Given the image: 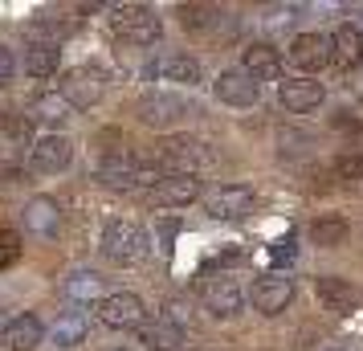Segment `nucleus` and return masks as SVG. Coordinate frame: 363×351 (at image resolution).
<instances>
[{
    "label": "nucleus",
    "instance_id": "obj_27",
    "mask_svg": "<svg viewBox=\"0 0 363 351\" xmlns=\"http://www.w3.org/2000/svg\"><path fill=\"white\" fill-rule=\"evenodd\" d=\"M62 290H66V299H74V302H94V299L102 302V278L94 274V269H78V274H69Z\"/></svg>",
    "mask_w": 363,
    "mask_h": 351
},
{
    "label": "nucleus",
    "instance_id": "obj_20",
    "mask_svg": "<svg viewBox=\"0 0 363 351\" xmlns=\"http://www.w3.org/2000/svg\"><path fill=\"white\" fill-rule=\"evenodd\" d=\"M41 339H45V327L37 315H17L4 327V347L9 351H33L41 347Z\"/></svg>",
    "mask_w": 363,
    "mask_h": 351
},
{
    "label": "nucleus",
    "instance_id": "obj_33",
    "mask_svg": "<svg viewBox=\"0 0 363 351\" xmlns=\"http://www.w3.org/2000/svg\"><path fill=\"white\" fill-rule=\"evenodd\" d=\"M294 253H298L294 237H281V241H274V262H290Z\"/></svg>",
    "mask_w": 363,
    "mask_h": 351
},
{
    "label": "nucleus",
    "instance_id": "obj_25",
    "mask_svg": "<svg viewBox=\"0 0 363 351\" xmlns=\"http://www.w3.org/2000/svg\"><path fill=\"white\" fill-rule=\"evenodd\" d=\"M62 66V50L53 45V41H33V45H25V69L33 74V78H53Z\"/></svg>",
    "mask_w": 363,
    "mask_h": 351
},
{
    "label": "nucleus",
    "instance_id": "obj_2",
    "mask_svg": "<svg viewBox=\"0 0 363 351\" xmlns=\"http://www.w3.org/2000/svg\"><path fill=\"white\" fill-rule=\"evenodd\" d=\"M151 160L164 167V176H196V167L213 164L216 151H208V143L196 135H167Z\"/></svg>",
    "mask_w": 363,
    "mask_h": 351
},
{
    "label": "nucleus",
    "instance_id": "obj_26",
    "mask_svg": "<svg viewBox=\"0 0 363 351\" xmlns=\"http://www.w3.org/2000/svg\"><path fill=\"white\" fill-rule=\"evenodd\" d=\"M29 118H37V123H50V127H57V123H66V118H69V102L62 99L57 90L33 94V102H29Z\"/></svg>",
    "mask_w": 363,
    "mask_h": 351
},
{
    "label": "nucleus",
    "instance_id": "obj_12",
    "mask_svg": "<svg viewBox=\"0 0 363 351\" xmlns=\"http://www.w3.org/2000/svg\"><path fill=\"white\" fill-rule=\"evenodd\" d=\"M213 90H216V99L229 102V106H253L257 94H262L257 78H249L245 69H220V78L213 82Z\"/></svg>",
    "mask_w": 363,
    "mask_h": 351
},
{
    "label": "nucleus",
    "instance_id": "obj_21",
    "mask_svg": "<svg viewBox=\"0 0 363 351\" xmlns=\"http://www.w3.org/2000/svg\"><path fill=\"white\" fill-rule=\"evenodd\" d=\"M314 290H318L323 306L335 311V315H351V311H355V302H359V290L347 282V278H318Z\"/></svg>",
    "mask_w": 363,
    "mask_h": 351
},
{
    "label": "nucleus",
    "instance_id": "obj_7",
    "mask_svg": "<svg viewBox=\"0 0 363 351\" xmlns=\"http://www.w3.org/2000/svg\"><path fill=\"white\" fill-rule=\"evenodd\" d=\"M253 204H257V192L249 184H220L204 196V208L213 221H241L253 213Z\"/></svg>",
    "mask_w": 363,
    "mask_h": 351
},
{
    "label": "nucleus",
    "instance_id": "obj_4",
    "mask_svg": "<svg viewBox=\"0 0 363 351\" xmlns=\"http://www.w3.org/2000/svg\"><path fill=\"white\" fill-rule=\"evenodd\" d=\"M111 29L127 45H155L164 37V25H160V17L151 13L147 4H118L111 13Z\"/></svg>",
    "mask_w": 363,
    "mask_h": 351
},
{
    "label": "nucleus",
    "instance_id": "obj_35",
    "mask_svg": "<svg viewBox=\"0 0 363 351\" xmlns=\"http://www.w3.org/2000/svg\"><path fill=\"white\" fill-rule=\"evenodd\" d=\"M115 351H127V347H115Z\"/></svg>",
    "mask_w": 363,
    "mask_h": 351
},
{
    "label": "nucleus",
    "instance_id": "obj_18",
    "mask_svg": "<svg viewBox=\"0 0 363 351\" xmlns=\"http://www.w3.org/2000/svg\"><path fill=\"white\" fill-rule=\"evenodd\" d=\"M139 343L147 351H180L184 347V327L172 318H151L139 327Z\"/></svg>",
    "mask_w": 363,
    "mask_h": 351
},
{
    "label": "nucleus",
    "instance_id": "obj_32",
    "mask_svg": "<svg viewBox=\"0 0 363 351\" xmlns=\"http://www.w3.org/2000/svg\"><path fill=\"white\" fill-rule=\"evenodd\" d=\"M13 78H17V57L9 45H0V86H9Z\"/></svg>",
    "mask_w": 363,
    "mask_h": 351
},
{
    "label": "nucleus",
    "instance_id": "obj_8",
    "mask_svg": "<svg viewBox=\"0 0 363 351\" xmlns=\"http://www.w3.org/2000/svg\"><path fill=\"white\" fill-rule=\"evenodd\" d=\"M102 90H106V82H102L99 69H90V66L66 69V74H62V82H57V94H62L69 106H78V111L94 106V102L102 99Z\"/></svg>",
    "mask_w": 363,
    "mask_h": 351
},
{
    "label": "nucleus",
    "instance_id": "obj_28",
    "mask_svg": "<svg viewBox=\"0 0 363 351\" xmlns=\"http://www.w3.org/2000/svg\"><path fill=\"white\" fill-rule=\"evenodd\" d=\"M311 241L314 245H323V250H335V245H343L347 241V221L343 217H323L311 225Z\"/></svg>",
    "mask_w": 363,
    "mask_h": 351
},
{
    "label": "nucleus",
    "instance_id": "obj_1",
    "mask_svg": "<svg viewBox=\"0 0 363 351\" xmlns=\"http://www.w3.org/2000/svg\"><path fill=\"white\" fill-rule=\"evenodd\" d=\"M94 180L102 188H115V192H135V188H155L164 180V167L155 160H143V155H131V151H111L102 155L99 167H94Z\"/></svg>",
    "mask_w": 363,
    "mask_h": 351
},
{
    "label": "nucleus",
    "instance_id": "obj_31",
    "mask_svg": "<svg viewBox=\"0 0 363 351\" xmlns=\"http://www.w3.org/2000/svg\"><path fill=\"white\" fill-rule=\"evenodd\" d=\"M17 253H21L17 233H9V229H4V233H0V269H4V266H13V262H17Z\"/></svg>",
    "mask_w": 363,
    "mask_h": 351
},
{
    "label": "nucleus",
    "instance_id": "obj_36",
    "mask_svg": "<svg viewBox=\"0 0 363 351\" xmlns=\"http://www.w3.org/2000/svg\"><path fill=\"white\" fill-rule=\"evenodd\" d=\"M327 351H339V347H327Z\"/></svg>",
    "mask_w": 363,
    "mask_h": 351
},
{
    "label": "nucleus",
    "instance_id": "obj_16",
    "mask_svg": "<svg viewBox=\"0 0 363 351\" xmlns=\"http://www.w3.org/2000/svg\"><path fill=\"white\" fill-rule=\"evenodd\" d=\"M69 160H74V143H69L66 135H45V139H37L33 143V167L37 172H66Z\"/></svg>",
    "mask_w": 363,
    "mask_h": 351
},
{
    "label": "nucleus",
    "instance_id": "obj_24",
    "mask_svg": "<svg viewBox=\"0 0 363 351\" xmlns=\"http://www.w3.org/2000/svg\"><path fill=\"white\" fill-rule=\"evenodd\" d=\"M155 74L167 78V82H180V86H196L200 82V62L188 57V53H167L155 62Z\"/></svg>",
    "mask_w": 363,
    "mask_h": 351
},
{
    "label": "nucleus",
    "instance_id": "obj_30",
    "mask_svg": "<svg viewBox=\"0 0 363 351\" xmlns=\"http://www.w3.org/2000/svg\"><path fill=\"white\" fill-rule=\"evenodd\" d=\"M335 176H339V180H363V151H343V155H335Z\"/></svg>",
    "mask_w": 363,
    "mask_h": 351
},
{
    "label": "nucleus",
    "instance_id": "obj_34",
    "mask_svg": "<svg viewBox=\"0 0 363 351\" xmlns=\"http://www.w3.org/2000/svg\"><path fill=\"white\" fill-rule=\"evenodd\" d=\"M335 127H343V131H355V127H359V123H355V118H335Z\"/></svg>",
    "mask_w": 363,
    "mask_h": 351
},
{
    "label": "nucleus",
    "instance_id": "obj_15",
    "mask_svg": "<svg viewBox=\"0 0 363 351\" xmlns=\"http://www.w3.org/2000/svg\"><path fill=\"white\" fill-rule=\"evenodd\" d=\"M147 196H151V204H160V208H184V204H192L200 196V180L196 176H164Z\"/></svg>",
    "mask_w": 363,
    "mask_h": 351
},
{
    "label": "nucleus",
    "instance_id": "obj_23",
    "mask_svg": "<svg viewBox=\"0 0 363 351\" xmlns=\"http://www.w3.org/2000/svg\"><path fill=\"white\" fill-rule=\"evenodd\" d=\"M330 45H335V66L355 69L363 62V33L355 25H339L335 37H330Z\"/></svg>",
    "mask_w": 363,
    "mask_h": 351
},
{
    "label": "nucleus",
    "instance_id": "obj_6",
    "mask_svg": "<svg viewBox=\"0 0 363 351\" xmlns=\"http://www.w3.org/2000/svg\"><path fill=\"white\" fill-rule=\"evenodd\" d=\"M99 323L111 327V331H127V327H143L147 323V306L139 294L131 290H118V294H106L99 302Z\"/></svg>",
    "mask_w": 363,
    "mask_h": 351
},
{
    "label": "nucleus",
    "instance_id": "obj_17",
    "mask_svg": "<svg viewBox=\"0 0 363 351\" xmlns=\"http://www.w3.org/2000/svg\"><path fill=\"white\" fill-rule=\"evenodd\" d=\"M25 229L37 237H53L62 229V204L53 201V196H33V201L25 204Z\"/></svg>",
    "mask_w": 363,
    "mask_h": 351
},
{
    "label": "nucleus",
    "instance_id": "obj_13",
    "mask_svg": "<svg viewBox=\"0 0 363 351\" xmlns=\"http://www.w3.org/2000/svg\"><path fill=\"white\" fill-rule=\"evenodd\" d=\"M278 99L281 106L290 111V115H311V111H318L323 106V86L311 82V78H290V82H281L278 86Z\"/></svg>",
    "mask_w": 363,
    "mask_h": 351
},
{
    "label": "nucleus",
    "instance_id": "obj_22",
    "mask_svg": "<svg viewBox=\"0 0 363 351\" xmlns=\"http://www.w3.org/2000/svg\"><path fill=\"white\" fill-rule=\"evenodd\" d=\"M86 335H90V318L82 311H69L53 323V347L57 351H69V347H82Z\"/></svg>",
    "mask_w": 363,
    "mask_h": 351
},
{
    "label": "nucleus",
    "instance_id": "obj_9",
    "mask_svg": "<svg viewBox=\"0 0 363 351\" xmlns=\"http://www.w3.org/2000/svg\"><path fill=\"white\" fill-rule=\"evenodd\" d=\"M180 25L188 33H208V37H233L237 33L233 13L213 9V4H180Z\"/></svg>",
    "mask_w": 363,
    "mask_h": 351
},
{
    "label": "nucleus",
    "instance_id": "obj_14",
    "mask_svg": "<svg viewBox=\"0 0 363 351\" xmlns=\"http://www.w3.org/2000/svg\"><path fill=\"white\" fill-rule=\"evenodd\" d=\"M290 57H294L298 69L314 74V69H323L327 62H335V45L323 33H298L294 45H290Z\"/></svg>",
    "mask_w": 363,
    "mask_h": 351
},
{
    "label": "nucleus",
    "instance_id": "obj_10",
    "mask_svg": "<svg viewBox=\"0 0 363 351\" xmlns=\"http://www.w3.org/2000/svg\"><path fill=\"white\" fill-rule=\"evenodd\" d=\"M204 306H208V315H216V318H233V315H241V306H245V290H241L237 278L216 274V278L204 282Z\"/></svg>",
    "mask_w": 363,
    "mask_h": 351
},
{
    "label": "nucleus",
    "instance_id": "obj_19",
    "mask_svg": "<svg viewBox=\"0 0 363 351\" xmlns=\"http://www.w3.org/2000/svg\"><path fill=\"white\" fill-rule=\"evenodd\" d=\"M241 69H245L249 78H257V82H269V78H281V57L274 45H265V41H253L241 57Z\"/></svg>",
    "mask_w": 363,
    "mask_h": 351
},
{
    "label": "nucleus",
    "instance_id": "obj_5",
    "mask_svg": "<svg viewBox=\"0 0 363 351\" xmlns=\"http://www.w3.org/2000/svg\"><path fill=\"white\" fill-rule=\"evenodd\" d=\"M135 115H139V123H147V127H176L180 118L192 115V102L184 99V94H176V90H151V94L139 99Z\"/></svg>",
    "mask_w": 363,
    "mask_h": 351
},
{
    "label": "nucleus",
    "instance_id": "obj_11",
    "mask_svg": "<svg viewBox=\"0 0 363 351\" xmlns=\"http://www.w3.org/2000/svg\"><path fill=\"white\" fill-rule=\"evenodd\" d=\"M249 299H253V306H257L265 318H274L294 302V282L281 278V274H262V278L253 282V294H249Z\"/></svg>",
    "mask_w": 363,
    "mask_h": 351
},
{
    "label": "nucleus",
    "instance_id": "obj_29",
    "mask_svg": "<svg viewBox=\"0 0 363 351\" xmlns=\"http://www.w3.org/2000/svg\"><path fill=\"white\" fill-rule=\"evenodd\" d=\"M4 131H9V139H17V143H29V135H33V118L25 115V111H4Z\"/></svg>",
    "mask_w": 363,
    "mask_h": 351
},
{
    "label": "nucleus",
    "instance_id": "obj_3",
    "mask_svg": "<svg viewBox=\"0 0 363 351\" xmlns=\"http://www.w3.org/2000/svg\"><path fill=\"white\" fill-rule=\"evenodd\" d=\"M102 253H106V262H115V266H135V262H143L147 257V229L139 225V221H106V229H102Z\"/></svg>",
    "mask_w": 363,
    "mask_h": 351
}]
</instances>
